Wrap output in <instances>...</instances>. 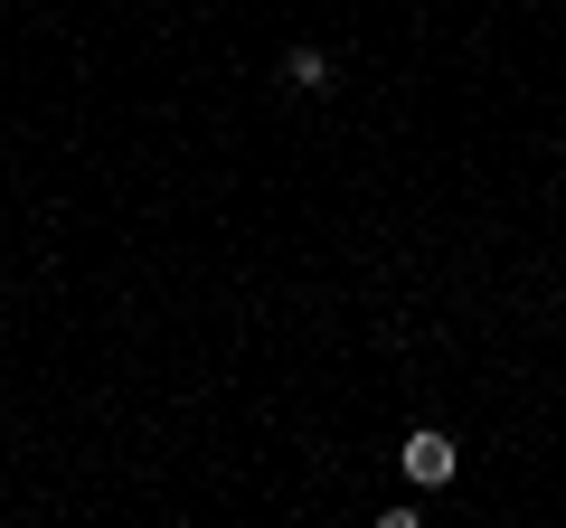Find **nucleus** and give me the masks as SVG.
Masks as SVG:
<instances>
[{
    "mask_svg": "<svg viewBox=\"0 0 566 528\" xmlns=\"http://www.w3.org/2000/svg\"><path fill=\"white\" fill-rule=\"evenodd\" d=\"M397 463H406V482H424V490H444V482H453V434L416 425V434H406V453H397Z\"/></svg>",
    "mask_w": 566,
    "mask_h": 528,
    "instance_id": "obj_1",
    "label": "nucleus"
},
{
    "mask_svg": "<svg viewBox=\"0 0 566 528\" xmlns=\"http://www.w3.org/2000/svg\"><path fill=\"white\" fill-rule=\"evenodd\" d=\"M283 76L303 85V95H322V85H331V57H322V47H293V57H283Z\"/></svg>",
    "mask_w": 566,
    "mask_h": 528,
    "instance_id": "obj_2",
    "label": "nucleus"
}]
</instances>
